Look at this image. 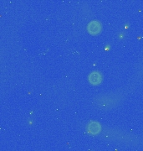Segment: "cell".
<instances>
[{
  "instance_id": "6da1fadb",
  "label": "cell",
  "mask_w": 143,
  "mask_h": 151,
  "mask_svg": "<svg viewBox=\"0 0 143 151\" xmlns=\"http://www.w3.org/2000/svg\"><path fill=\"white\" fill-rule=\"evenodd\" d=\"M102 25L98 20H92L87 25V31L91 35H97L101 32Z\"/></svg>"
},
{
  "instance_id": "7a4b0ae2",
  "label": "cell",
  "mask_w": 143,
  "mask_h": 151,
  "mask_svg": "<svg viewBox=\"0 0 143 151\" xmlns=\"http://www.w3.org/2000/svg\"><path fill=\"white\" fill-rule=\"evenodd\" d=\"M103 81V76L99 71H93L89 75V81L90 84L97 86L100 85Z\"/></svg>"
},
{
  "instance_id": "3957f363",
  "label": "cell",
  "mask_w": 143,
  "mask_h": 151,
  "mask_svg": "<svg viewBox=\"0 0 143 151\" xmlns=\"http://www.w3.org/2000/svg\"><path fill=\"white\" fill-rule=\"evenodd\" d=\"M87 130L89 132V134L92 135L99 134L101 130V124H99L96 121H92L87 126Z\"/></svg>"
}]
</instances>
